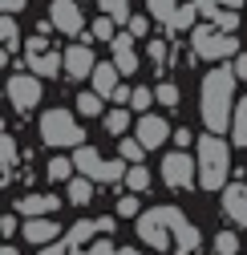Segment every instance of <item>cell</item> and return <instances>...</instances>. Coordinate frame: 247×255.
Instances as JSON below:
<instances>
[{
    "instance_id": "cell-11",
    "label": "cell",
    "mask_w": 247,
    "mask_h": 255,
    "mask_svg": "<svg viewBox=\"0 0 247 255\" xmlns=\"http://www.w3.org/2000/svg\"><path fill=\"white\" fill-rule=\"evenodd\" d=\"M94 49L89 45H69L65 49V73L73 77V81H85V77H94Z\"/></svg>"
},
{
    "instance_id": "cell-29",
    "label": "cell",
    "mask_w": 247,
    "mask_h": 255,
    "mask_svg": "<svg viewBox=\"0 0 247 255\" xmlns=\"http://www.w3.org/2000/svg\"><path fill=\"white\" fill-rule=\"evenodd\" d=\"M195 16H199V4H182V8L174 12L170 28H191V24H195Z\"/></svg>"
},
{
    "instance_id": "cell-4",
    "label": "cell",
    "mask_w": 247,
    "mask_h": 255,
    "mask_svg": "<svg viewBox=\"0 0 247 255\" xmlns=\"http://www.w3.org/2000/svg\"><path fill=\"white\" fill-rule=\"evenodd\" d=\"M73 166H77L85 178H98V182H118V178H126V166H122V158H118V162H106V158H102L94 146L73 150Z\"/></svg>"
},
{
    "instance_id": "cell-31",
    "label": "cell",
    "mask_w": 247,
    "mask_h": 255,
    "mask_svg": "<svg viewBox=\"0 0 247 255\" xmlns=\"http://www.w3.org/2000/svg\"><path fill=\"white\" fill-rule=\"evenodd\" d=\"M0 37H4V49H8V53L16 49V20H12V16L0 20Z\"/></svg>"
},
{
    "instance_id": "cell-16",
    "label": "cell",
    "mask_w": 247,
    "mask_h": 255,
    "mask_svg": "<svg viewBox=\"0 0 247 255\" xmlns=\"http://www.w3.org/2000/svg\"><path fill=\"white\" fill-rule=\"evenodd\" d=\"M57 235H61V227H57L53 219H28L24 223V243H49Z\"/></svg>"
},
{
    "instance_id": "cell-8",
    "label": "cell",
    "mask_w": 247,
    "mask_h": 255,
    "mask_svg": "<svg viewBox=\"0 0 247 255\" xmlns=\"http://www.w3.org/2000/svg\"><path fill=\"white\" fill-rule=\"evenodd\" d=\"M49 20L57 33H65V37H77L85 20H81V8H77V0H53V8H49Z\"/></svg>"
},
{
    "instance_id": "cell-42",
    "label": "cell",
    "mask_w": 247,
    "mask_h": 255,
    "mask_svg": "<svg viewBox=\"0 0 247 255\" xmlns=\"http://www.w3.org/2000/svg\"><path fill=\"white\" fill-rule=\"evenodd\" d=\"M0 255H20V251H16L12 243H4V251H0Z\"/></svg>"
},
{
    "instance_id": "cell-33",
    "label": "cell",
    "mask_w": 247,
    "mask_h": 255,
    "mask_svg": "<svg viewBox=\"0 0 247 255\" xmlns=\"http://www.w3.org/2000/svg\"><path fill=\"white\" fill-rule=\"evenodd\" d=\"M94 37H98V41H114V20H110V16H98V20H94Z\"/></svg>"
},
{
    "instance_id": "cell-27",
    "label": "cell",
    "mask_w": 247,
    "mask_h": 255,
    "mask_svg": "<svg viewBox=\"0 0 247 255\" xmlns=\"http://www.w3.org/2000/svg\"><path fill=\"white\" fill-rule=\"evenodd\" d=\"M174 12H178V8H174V0H150V16H154V20L170 24V20H174Z\"/></svg>"
},
{
    "instance_id": "cell-21",
    "label": "cell",
    "mask_w": 247,
    "mask_h": 255,
    "mask_svg": "<svg viewBox=\"0 0 247 255\" xmlns=\"http://www.w3.org/2000/svg\"><path fill=\"white\" fill-rule=\"evenodd\" d=\"M118 154H122V162L138 166V162H142V154H146V146H142L138 138H122V142H118Z\"/></svg>"
},
{
    "instance_id": "cell-32",
    "label": "cell",
    "mask_w": 247,
    "mask_h": 255,
    "mask_svg": "<svg viewBox=\"0 0 247 255\" xmlns=\"http://www.w3.org/2000/svg\"><path fill=\"white\" fill-rule=\"evenodd\" d=\"M154 98H158L162 106H178V85H170V81H162L158 89H154Z\"/></svg>"
},
{
    "instance_id": "cell-12",
    "label": "cell",
    "mask_w": 247,
    "mask_h": 255,
    "mask_svg": "<svg viewBox=\"0 0 247 255\" xmlns=\"http://www.w3.org/2000/svg\"><path fill=\"white\" fill-rule=\"evenodd\" d=\"M166 138H174V130H170V126H166V118H158V114H146L142 122H138V142L142 146H162Z\"/></svg>"
},
{
    "instance_id": "cell-23",
    "label": "cell",
    "mask_w": 247,
    "mask_h": 255,
    "mask_svg": "<svg viewBox=\"0 0 247 255\" xmlns=\"http://www.w3.org/2000/svg\"><path fill=\"white\" fill-rule=\"evenodd\" d=\"M211 24L219 28V33L235 37V24H239V12H235V8H219V12H215V20H211Z\"/></svg>"
},
{
    "instance_id": "cell-25",
    "label": "cell",
    "mask_w": 247,
    "mask_h": 255,
    "mask_svg": "<svg viewBox=\"0 0 247 255\" xmlns=\"http://www.w3.org/2000/svg\"><path fill=\"white\" fill-rule=\"evenodd\" d=\"M215 255H239L235 231H219V235H215Z\"/></svg>"
},
{
    "instance_id": "cell-2",
    "label": "cell",
    "mask_w": 247,
    "mask_h": 255,
    "mask_svg": "<svg viewBox=\"0 0 247 255\" xmlns=\"http://www.w3.org/2000/svg\"><path fill=\"white\" fill-rule=\"evenodd\" d=\"M227 174H231V146L215 134L199 138V182L207 190H215L227 182Z\"/></svg>"
},
{
    "instance_id": "cell-5",
    "label": "cell",
    "mask_w": 247,
    "mask_h": 255,
    "mask_svg": "<svg viewBox=\"0 0 247 255\" xmlns=\"http://www.w3.org/2000/svg\"><path fill=\"white\" fill-rule=\"evenodd\" d=\"M195 53H199V57H207V61L239 57V41H235V37H227V33H219L215 24H203V28H195Z\"/></svg>"
},
{
    "instance_id": "cell-24",
    "label": "cell",
    "mask_w": 247,
    "mask_h": 255,
    "mask_svg": "<svg viewBox=\"0 0 247 255\" xmlns=\"http://www.w3.org/2000/svg\"><path fill=\"white\" fill-rule=\"evenodd\" d=\"M102 102H106L102 93H94V89H85L81 98H77V110H81L85 118H94V114H102Z\"/></svg>"
},
{
    "instance_id": "cell-36",
    "label": "cell",
    "mask_w": 247,
    "mask_h": 255,
    "mask_svg": "<svg viewBox=\"0 0 247 255\" xmlns=\"http://www.w3.org/2000/svg\"><path fill=\"white\" fill-rule=\"evenodd\" d=\"M130 106H134V110H150V89L138 85V89H134V98H130Z\"/></svg>"
},
{
    "instance_id": "cell-7",
    "label": "cell",
    "mask_w": 247,
    "mask_h": 255,
    "mask_svg": "<svg viewBox=\"0 0 247 255\" xmlns=\"http://www.w3.org/2000/svg\"><path fill=\"white\" fill-rule=\"evenodd\" d=\"M8 102H12L16 110H33V106L41 102V81H37L33 73H12V77H8Z\"/></svg>"
},
{
    "instance_id": "cell-30",
    "label": "cell",
    "mask_w": 247,
    "mask_h": 255,
    "mask_svg": "<svg viewBox=\"0 0 247 255\" xmlns=\"http://www.w3.org/2000/svg\"><path fill=\"white\" fill-rule=\"evenodd\" d=\"M69 174H73L69 158H49V178H69Z\"/></svg>"
},
{
    "instance_id": "cell-14",
    "label": "cell",
    "mask_w": 247,
    "mask_h": 255,
    "mask_svg": "<svg viewBox=\"0 0 247 255\" xmlns=\"http://www.w3.org/2000/svg\"><path fill=\"white\" fill-rule=\"evenodd\" d=\"M61 203H57V195H24L20 203H16V211L24 215V219H45V215H53Z\"/></svg>"
},
{
    "instance_id": "cell-22",
    "label": "cell",
    "mask_w": 247,
    "mask_h": 255,
    "mask_svg": "<svg viewBox=\"0 0 247 255\" xmlns=\"http://www.w3.org/2000/svg\"><path fill=\"white\" fill-rule=\"evenodd\" d=\"M89 199H94V186H89V178H69V203H73V207H85Z\"/></svg>"
},
{
    "instance_id": "cell-6",
    "label": "cell",
    "mask_w": 247,
    "mask_h": 255,
    "mask_svg": "<svg viewBox=\"0 0 247 255\" xmlns=\"http://www.w3.org/2000/svg\"><path fill=\"white\" fill-rule=\"evenodd\" d=\"M24 61H28V73H33V77H53L61 65H65V61L45 45V37H33L24 45Z\"/></svg>"
},
{
    "instance_id": "cell-20",
    "label": "cell",
    "mask_w": 247,
    "mask_h": 255,
    "mask_svg": "<svg viewBox=\"0 0 247 255\" xmlns=\"http://www.w3.org/2000/svg\"><path fill=\"white\" fill-rule=\"evenodd\" d=\"M102 12L110 16V20H118V24H130V0H102Z\"/></svg>"
},
{
    "instance_id": "cell-34",
    "label": "cell",
    "mask_w": 247,
    "mask_h": 255,
    "mask_svg": "<svg viewBox=\"0 0 247 255\" xmlns=\"http://www.w3.org/2000/svg\"><path fill=\"white\" fill-rule=\"evenodd\" d=\"M126 33H130V37H146V33H150V16H130Z\"/></svg>"
},
{
    "instance_id": "cell-3",
    "label": "cell",
    "mask_w": 247,
    "mask_h": 255,
    "mask_svg": "<svg viewBox=\"0 0 247 255\" xmlns=\"http://www.w3.org/2000/svg\"><path fill=\"white\" fill-rule=\"evenodd\" d=\"M41 138H45V146H73V150H81L85 130L73 122L69 110H49L41 118Z\"/></svg>"
},
{
    "instance_id": "cell-15",
    "label": "cell",
    "mask_w": 247,
    "mask_h": 255,
    "mask_svg": "<svg viewBox=\"0 0 247 255\" xmlns=\"http://www.w3.org/2000/svg\"><path fill=\"white\" fill-rule=\"evenodd\" d=\"M223 211H227L235 223H247V186L231 182V186L223 190Z\"/></svg>"
},
{
    "instance_id": "cell-10",
    "label": "cell",
    "mask_w": 247,
    "mask_h": 255,
    "mask_svg": "<svg viewBox=\"0 0 247 255\" xmlns=\"http://www.w3.org/2000/svg\"><path fill=\"white\" fill-rule=\"evenodd\" d=\"M162 227H170V207H158V211H150L142 223H138V235L154 247V251H162L166 247V231Z\"/></svg>"
},
{
    "instance_id": "cell-39",
    "label": "cell",
    "mask_w": 247,
    "mask_h": 255,
    "mask_svg": "<svg viewBox=\"0 0 247 255\" xmlns=\"http://www.w3.org/2000/svg\"><path fill=\"white\" fill-rule=\"evenodd\" d=\"M231 69H235V77H247V53L235 57V65H231Z\"/></svg>"
},
{
    "instance_id": "cell-35",
    "label": "cell",
    "mask_w": 247,
    "mask_h": 255,
    "mask_svg": "<svg viewBox=\"0 0 247 255\" xmlns=\"http://www.w3.org/2000/svg\"><path fill=\"white\" fill-rule=\"evenodd\" d=\"M118 215H122V219H134V215H138V199H134V195H126V199L118 203Z\"/></svg>"
},
{
    "instance_id": "cell-38",
    "label": "cell",
    "mask_w": 247,
    "mask_h": 255,
    "mask_svg": "<svg viewBox=\"0 0 247 255\" xmlns=\"http://www.w3.org/2000/svg\"><path fill=\"white\" fill-rule=\"evenodd\" d=\"M0 8H4V16H12V12L24 8V0H0Z\"/></svg>"
},
{
    "instance_id": "cell-18",
    "label": "cell",
    "mask_w": 247,
    "mask_h": 255,
    "mask_svg": "<svg viewBox=\"0 0 247 255\" xmlns=\"http://www.w3.org/2000/svg\"><path fill=\"white\" fill-rule=\"evenodd\" d=\"M122 85H118V69L114 65H98L94 69V93H102V98H114Z\"/></svg>"
},
{
    "instance_id": "cell-28",
    "label": "cell",
    "mask_w": 247,
    "mask_h": 255,
    "mask_svg": "<svg viewBox=\"0 0 247 255\" xmlns=\"http://www.w3.org/2000/svg\"><path fill=\"white\" fill-rule=\"evenodd\" d=\"M126 186H130V190H146V186H150V170H146V166H130V170H126Z\"/></svg>"
},
{
    "instance_id": "cell-13",
    "label": "cell",
    "mask_w": 247,
    "mask_h": 255,
    "mask_svg": "<svg viewBox=\"0 0 247 255\" xmlns=\"http://www.w3.org/2000/svg\"><path fill=\"white\" fill-rule=\"evenodd\" d=\"M110 49H114V69L130 77V73L138 69V57H134V37H130V33H118V37L110 41Z\"/></svg>"
},
{
    "instance_id": "cell-37",
    "label": "cell",
    "mask_w": 247,
    "mask_h": 255,
    "mask_svg": "<svg viewBox=\"0 0 247 255\" xmlns=\"http://www.w3.org/2000/svg\"><path fill=\"white\" fill-rule=\"evenodd\" d=\"M150 57H154V65H162L166 61V41H150Z\"/></svg>"
},
{
    "instance_id": "cell-41",
    "label": "cell",
    "mask_w": 247,
    "mask_h": 255,
    "mask_svg": "<svg viewBox=\"0 0 247 255\" xmlns=\"http://www.w3.org/2000/svg\"><path fill=\"white\" fill-rule=\"evenodd\" d=\"M0 231H4V235H12V231H16V215H4V223H0Z\"/></svg>"
},
{
    "instance_id": "cell-17",
    "label": "cell",
    "mask_w": 247,
    "mask_h": 255,
    "mask_svg": "<svg viewBox=\"0 0 247 255\" xmlns=\"http://www.w3.org/2000/svg\"><path fill=\"white\" fill-rule=\"evenodd\" d=\"M170 227H174V239H178V247H182V251H195V243H199V231H195V227H191V223L182 219L174 207H170Z\"/></svg>"
},
{
    "instance_id": "cell-1",
    "label": "cell",
    "mask_w": 247,
    "mask_h": 255,
    "mask_svg": "<svg viewBox=\"0 0 247 255\" xmlns=\"http://www.w3.org/2000/svg\"><path fill=\"white\" fill-rule=\"evenodd\" d=\"M231 89H235V69H227V65L207 73V81H203V122H207V130L215 138H219L223 130H231V122H235Z\"/></svg>"
},
{
    "instance_id": "cell-9",
    "label": "cell",
    "mask_w": 247,
    "mask_h": 255,
    "mask_svg": "<svg viewBox=\"0 0 247 255\" xmlns=\"http://www.w3.org/2000/svg\"><path fill=\"white\" fill-rule=\"evenodd\" d=\"M162 178H166L170 186H182V190H187V186L195 182V162H191V154H187V150L166 154V162H162Z\"/></svg>"
},
{
    "instance_id": "cell-26",
    "label": "cell",
    "mask_w": 247,
    "mask_h": 255,
    "mask_svg": "<svg viewBox=\"0 0 247 255\" xmlns=\"http://www.w3.org/2000/svg\"><path fill=\"white\" fill-rule=\"evenodd\" d=\"M106 130H110V134H126V130H130V114H126V110H110V114H106Z\"/></svg>"
},
{
    "instance_id": "cell-40",
    "label": "cell",
    "mask_w": 247,
    "mask_h": 255,
    "mask_svg": "<svg viewBox=\"0 0 247 255\" xmlns=\"http://www.w3.org/2000/svg\"><path fill=\"white\" fill-rule=\"evenodd\" d=\"M174 142L178 146H191V130H187V126H178V130H174Z\"/></svg>"
},
{
    "instance_id": "cell-19",
    "label": "cell",
    "mask_w": 247,
    "mask_h": 255,
    "mask_svg": "<svg viewBox=\"0 0 247 255\" xmlns=\"http://www.w3.org/2000/svg\"><path fill=\"white\" fill-rule=\"evenodd\" d=\"M231 138L235 146H247V98L235 102V122H231Z\"/></svg>"
}]
</instances>
